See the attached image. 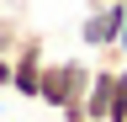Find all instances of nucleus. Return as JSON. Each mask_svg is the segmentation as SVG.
<instances>
[{
	"label": "nucleus",
	"instance_id": "7",
	"mask_svg": "<svg viewBox=\"0 0 127 122\" xmlns=\"http://www.w3.org/2000/svg\"><path fill=\"white\" fill-rule=\"evenodd\" d=\"M0 122H5V117H0Z\"/></svg>",
	"mask_w": 127,
	"mask_h": 122
},
{
	"label": "nucleus",
	"instance_id": "6",
	"mask_svg": "<svg viewBox=\"0 0 127 122\" xmlns=\"http://www.w3.org/2000/svg\"><path fill=\"white\" fill-rule=\"evenodd\" d=\"M90 5H111V0H90Z\"/></svg>",
	"mask_w": 127,
	"mask_h": 122
},
{
	"label": "nucleus",
	"instance_id": "8",
	"mask_svg": "<svg viewBox=\"0 0 127 122\" xmlns=\"http://www.w3.org/2000/svg\"><path fill=\"white\" fill-rule=\"evenodd\" d=\"M122 122H127V117H122Z\"/></svg>",
	"mask_w": 127,
	"mask_h": 122
},
{
	"label": "nucleus",
	"instance_id": "4",
	"mask_svg": "<svg viewBox=\"0 0 127 122\" xmlns=\"http://www.w3.org/2000/svg\"><path fill=\"white\" fill-rule=\"evenodd\" d=\"M11 74H16V53H0V85H11Z\"/></svg>",
	"mask_w": 127,
	"mask_h": 122
},
{
	"label": "nucleus",
	"instance_id": "2",
	"mask_svg": "<svg viewBox=\"0 0 127 122\" xmlns=\"http://www.w3.org/2000/svg\"><path fill=\"white\" fill-rule=\"evenodd\" d=\"M122 27H127V0H111V5H90L85 11V21H79V42L85 48H117V37H122Z\"/></svg>",
	"mask_w": 127,
	"mask_h": 122
},
{
	"label": "nucleus",
	"instance_id": "1",
	"mask_svg": "<svg viewBox=\"0 0 127 122\" xmlns=\"http://www.w3.org/2000/svg\"><path fill=\"white\" fill-rule=\"evenodd\" d=\"M42 74H48V48L37 32H21V48H16V74H11V90L27 101L42 96Z\"/></svg>",
	"mask_w": 127,
	"mask_h": 122
},
{
	"label": "nucleus",
	"instance_id": "5",
	"mask_svg": "<svg viewBox=\"0 0 127 122\" xmlns=\"http://www.w3.org/2000/svg\"><path fill=\"white\" fill-rule=\"evenodd\" d=\"M117 53H122V64H127V27H122V37H117Z\"/></svg>",
	"mask_w": 127,
	"mask_h": 122
},
{
	"label": "nucleus",
	"instance_id": "3",
	"mask_svg": "<svg viewBox=\"0 0 127 122\" xmlns=\"http://www.w3.org/2000/svg\"><path fill=\"white\" fill-rule=\"evenodd\" d=\"M117 74H122V64H101V69H95V80H90V90H85L90 122H106V117H111V96H117Z\"/></svg>",
	"mask_w": 127,
	"mask_h": 122
}]
</instances>
